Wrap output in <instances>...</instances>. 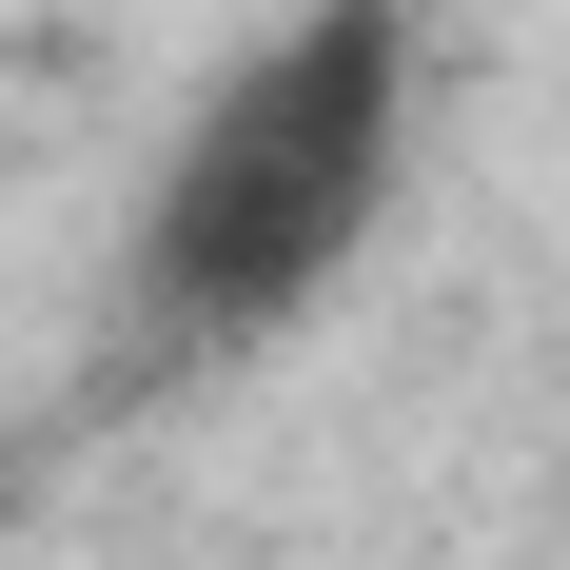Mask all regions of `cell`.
<instances>
[{"label":"cell","mask_w":570,"mask_h":570,"mask_svg":"<svg viewBox=\"0 0 570 570\" xmlns=\"http://www.w3.org/2000/svg\"><path fill=\"white\" fill-rule=\"evenodd\" d=\"M394 79H413L394 0H315L295 40H256L217 99H197L158 217H138V315L197 335V354L276 335L295 295L374 236V197H394Z\"/></svg>","instance_id":"cell-1"}]
</instances>
